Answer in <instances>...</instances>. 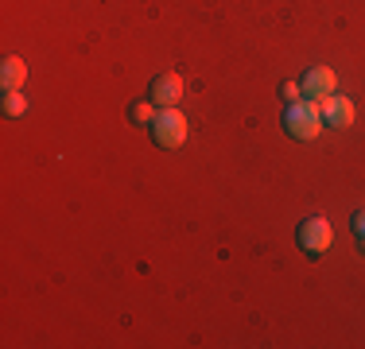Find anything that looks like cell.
Returning <instances> with one entry per match:
<instances>
[{
    "instance_id": "1",
    "label": "cell",
    "mask_w": 365,
    "mask_h": 349,
    "mask_svg": "<svg viewBox=\"0 0 365 349\" xmlns=\"http://www.w3.org/2000/svg\"><path fill=\"white\" fill-rule=\"evenodd\" d=\"M284 128H288L292 140H315L323 132V113H319V101H295L284 113Z\"/></svg>"
},
{
    "instance_id": "2",
    "label": "cell",
    "mask_w": 365,
    "mask_h": 349,
    "mask_svg": "<svg viewBox=\"0 0 365 349\" xmlns=\"http://www.w3.org/2000/svg\"><path fill=\"white\" fill-rule=\"evenodd\" d=\"M295 241H299V249L307 252L311 260H319L323 252L330 249V222L327 217H303L299 229H295Z\"/></svg>"
},
{
    "instance_id": "3",
    "label": "cell",
    "mask_w": 365,
    "mask_h": 349,
    "mask_svg": "<svg viewBox=\"0 0 365 349\" xmlns=\"http://www.w3.org/2000/svg\"><path fill=\"white\" fill-rule=\"evenodd\" d=\"M152 140L160 147H182L187 144V120L179 109H160L152 120Z\"/></svg>"
},
{
    "instance_id": "4",
    "label": "cell",
    "mask_w": 365,
    "mask_h": 349,
    "mask_svg": "<svg viewBox=\"0 0 365 349\" xmlns=\"http://www.w3.org/2000/svg\"><path fill=\"white\" fill-rule=\"evenodd\" d=\"M338 93V78L330 66H311L307 74H303V98L307 101H327Z\"/></svg>"
},
{
    "instance_id": "5",
    "label": "cell",
    "mask_w": 365,
    "mask_h": 349,
    "mask_svg": "<svg viewBox=\"0 0 365 349\" xmlns=\"http://www.w3.org/2000/svg\"><path fill=\"white\" fill-rule=\"evenodd\" d=\"M148 98H152V105H160V109H175L179 98H182V78H179V74H160V78H152V85H148Z\"/></svg>"
},
{
    "instance_id": "6",
    "label": "cell",
    "mask_w": 365,
    "mask_h": 349,
    "mask_svg": "<svg viewBox=\"0 0 365 349\" xmlns=\"http://www.w3.org/2000/svg\"><path fill=\"white\" fill-rule=\"evenodd\" d=\"M319 113H323V125H330V128H350L354 125V101L342 98V93L319 101Z\"/></svg>"
},
{
    "instance_id": "7",
    "label": "cell",
    "mask_w": 365,
    "mask_h": 349,
    "mask_svg": "<svg viewBox=\"0 0 365 349\" xmlns=\"http://www.w3.org/2000/svg\"><path fill=\"white\" fill-rule=\"evenodd\" d=\"M24 82H28V66H24V58L8 55L4 70H0V90H4V93H20Z\"/></svg>"
},
{
    "instance_id": "8",
    "label": "cell",
    "mask_w": 365,
    "mask_h": 349,
    "mask_svg": "<svg viewBox=\"0 0 365 349\" xmlns=\"http://www.w3.org/2000/svg\"><path fill=\"white\" fill-rule=\"evenodd\" d=\"M128 120L133 125H140V128H152V120H155V109H152V98H144V101H136L133 109H128Z\"/></svg>"
},
{
    "instance_id": "9",
    "label": "cell",
    "mask_w": 365,
    "mask_h": 349,
    "mask_svg": "<svg viewBox=\"0 0 365 349\" xmlns=\"http://www.w3.org/2000/svg\"><path fill=\"white\" fill-rule=\"evenodd\" d=\"M24 109H28L24 93H4V113H8V117H24Z\"/></svg>"
},
{
    "instance_id": "10",
    "label": "cell",
    "mask_w": 365,
    "mask_h": 349,
    "mask_svg": "<svg viewBox=\"0 0 365 349\" xmlns=\"http://www.w3.org/2000/svg\"><path fill=\"white\" fill-rule=\"evenodd\" d=\"M354 237H358V241H361V249H365V214L354 217Z\"/></svg>"
},
{
    "instance_id": "11",
    "label": "cell",
    "mask_w": 365,
    "mask_h": 349,
    "mask_svg": "<svg viewBox=\"0 0 365 349\" xmlns=\"http://www.w3.org/2000/svg\"><path fill=\"white\" fill-rule=\"evenodd\" d=\"M284 101H299V85H295V82H284Z\"/></svg>"
}]
</instances>
